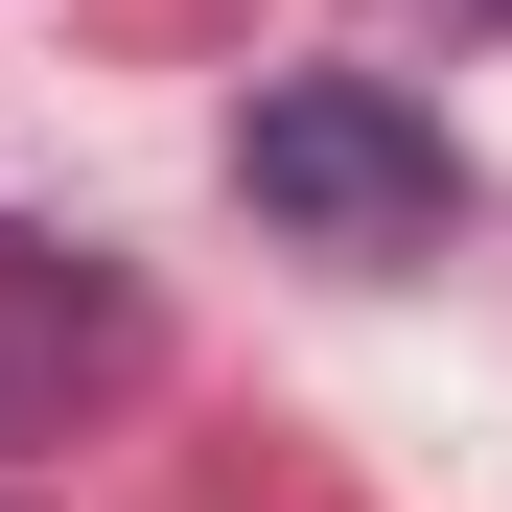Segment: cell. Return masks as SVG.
Segmentation results:
<instances>
[{"label":"cell","instance_id":"obj_1","mask_svg":"<svg viewBox=\"0 0 512 512\" xmlns=\"http://www.w3.org/2000/svg\"><path fill=\"white\" fill-rule=\"evenodd\" d=\"M233 187L280 210L303 256H443L466 163H443V117H419V94H373V70H280V94L233 117Z\"/></svg>","mask_w":512,"mask_h":512},{"label":"cell","instance_id":"obj_2","mask_svg":"<svg viewBox=\"0 0 512 512\" xmlns=\"http://www.w3.org/2000/svg\"><path fill=\"white\" fill-rule=\"evenodd\" d=\"M70 373H140V280L94 233H0V443L70 419Z\"/></svg>","mask_w":512,"mask_h":512}]
</instances>
